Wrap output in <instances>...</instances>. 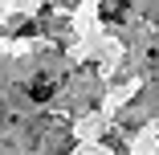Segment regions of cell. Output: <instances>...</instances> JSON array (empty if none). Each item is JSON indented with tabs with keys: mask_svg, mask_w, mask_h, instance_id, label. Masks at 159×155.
I'll use <instances>...</instances> for the list:
<instances>
[{
	"mask_svg": "<svg viewBox=\"0 0 159 155\" xmlns=\"http://www.w3.org/2000/svg\"><path fill=\"white\" fill-rule=\"evenodd\" d=\"M49 94H53V78H45V74H41V78L29 82V98H33V102H45Z\"/></svg>",
	"mask_w": 159,
	"mask_h": 155,
	"instance_id": "obj_1",
	"label": "cell"
}]
</instances>
